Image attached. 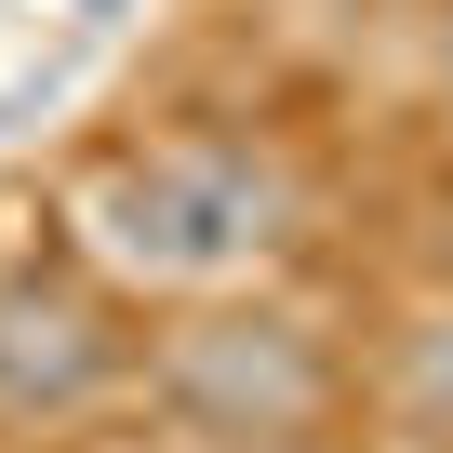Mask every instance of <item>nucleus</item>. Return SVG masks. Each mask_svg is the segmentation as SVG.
Masks as SVG:
<instances>
[{
  "mask_svg": "<svg viewBox=\"0 0 453 453\" xmlns=\"http://www.w3.org/2000/svg\"><path fill=\"white\" fill-rule=\"evenodd\" d=\"M81 226L120 280H160V294H226L280 254L294 226V187L254 134H147L120 147L94 187H81Z\"/></svg>",
  "mask_w": 453,
  "mask_h": 453,
  "instance_id": "1",
  "label": "nucleus"
},
{
  "mask_svg": "<svg viewBox=\"0 0 453 453\" xmlns=\"http://www.w3.org/2000/svg\"><path fill=\"white\" fill-rule=\"evenodd\" d=\"M147 387H160V413L187 440H226V453H294L334 413V360L280 307H200V320H173L160 360H147Z\"/></svg>",
  "mask_w": 453,
  "mask_h": 453,
  "instance_id": "2",
  "label": "nucleus"
},
{
  "mask_svg": "<svg viewBox=\"0 0 453 453\" xmlns=\"http://www.w3.org/2000/svg\"><path fill=\"white\" fill-rule=\"evenodd\" d=\"M120 387V334L81 280H0V426H67Z\"/></svg>",
  "mask_w": 453,
  "mask_h": 453,
  "instance_id": "3",
  "label": "nucleus"
},
{
  "mask_svg": "<svg viewBox=\"0 0 453 453\" xmlns=\"http://www.w3.org/2000/svg\"><path fill=\"white\" fill-rule=\"evenodd\" d=\"M400 387H413V426L426 440H453V307L413 334V360H400Z\"/></svg>",
  "mask_w": 453,
  "mask_h": 453,
  "instance_id": "4",
  "label": "nucleus"
}]
</instances>
